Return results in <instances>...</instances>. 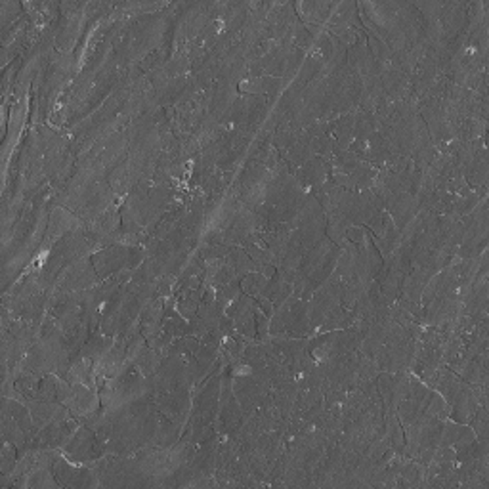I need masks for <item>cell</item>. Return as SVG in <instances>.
<instances>
[{
  "instance_id": "4",
  "label": "cell",
  "mask_w": 489,
  "mask_h": 489,
  "mask_svg": "<svg viewBox=\"0 0 489 489\" xmlns=\"http://www.w3.org/2000/svg\"><path fill=\"white\" fill-rule=\"evenodd\" d=\"M488 151L482 147V149L461 168V171H463L464 182L468 184V188H472V190L485 188V182H488Z\"/></svg>"
},
{
  "instance_id": "6",
  "label": "cell",
  "mask_w": 489,
  "mask_h": 489,
  "mask_svg": "<svg viewBox=\"0 0 489 489\" xmlns=\"http://www.w3.org/2000/svg\"><path fill=\"white\" fill-rule=\"evenodd\" d=\"M2 436L4 442H10L12 445L18 447V451H27L29 449V438L23 432V428L10 417V415L2 413Z\"/></svg>"
},
{
  "instance_id": "3",
  "label": "cell",
  "mask_w": 489,
  "mask_h": 489,
  "mask_svg": "<svg viewBox=\"0 0 489 489\" xmlns=\"http://www.w3.org/2000/svg\"><path fill=\"white\" fill-rule=\"evenodd\" d=\"M335 6L337 2H300V4H294V10H299L297 16L302 23L321 27L329 21Z\"/></svg>"
},
{
  "instance_id": "2",
  "label": "cell",
  "mask_w": 489,
  "mask_h": 489,
  "mask_svg": "<svg viewBox=\"0 0 489 489\" xmlns=\"http://www.w3.org/2000/svg\"><path fill=\"white\" fill-rule=\"evenodd\" d=\"M96 432L88 426H79L75 436L64 447V455L71 463H88L96 459Z\"/></svg>"
},
{
  "instance_id": "10",
  "label": "cell",
  "mask_w": 489,
  "mask_h": 489,
  "mask_svg": "<svg viewBox=\"0 0 489 489\" xmlns=\"http://www.w3.org/2000/svg\"><path fill=\"white\" fill-rule=\"evenodd\" d=\"M468 426H471L474 434H476V439L480 442H485L488 444V428H489V420H488V407H478L476 413L472 415L471 420H468Z\"/></svg>"
},
{
  "instance_id": "7",
  "label": "cell",
  "mask_w": 489,
  "mask_h": 489,
  "mask_svg": "<svg viewBox=\"0 0 489 489\" xmlns=\"http://www.w3.org/2000/svg\"><path fill=\"white\" fill-rule=\"evenodd\" d=\"M291 294H292V285L287 280H283L280 273H275L273 277L267 280V287H266V291H264V297H267V299L272 300L273 310H275V308H280V306L283 304Z\"/></svg>"
},
{
  "instance_id": "12",
  "label": "cell",
  "mask_w": 489,
  "mask_h": 489,
  "mask_svg": "<svg viewBox=\"0 0 489 489\" xmlns=\"http://www.w3.org/2000/svg\"><path fill=\"white\" fill-rule=\"evenodd\" d=\"M16 445H12L10 442H4V449H2V472L8 474L18 466V455H16Z\"/></svg>"
},
{
  "instance_id": "11",
  "label": "cell",
  "mask_w": 489,
  "mask_h": 489,
  "mask_svg": "<svg viewBox=\"0 0 489 489\" xmlns=\"http://www.w3.org/2000/svg\"><path fill=\"white\" fill-rule=\"evenodd\" d=\"M35 400L38 401H57V388H56V376L54 373L40 376L37 386V394Z\"/></svg>"
},
{
  "instance_id": "1",
  "label": "cell",
  "mask_w": 489,
  "mask_h": 489,
  "mask_svg": "<svg viewBox=\"0 0 489 489\" xmlns=\"http://www.w3.org/2000/svg\"><path fill=\"white\" fill-rule=\"evenodd\" d=\"M100 280L98 273L94 270L92 258L84 256L79 260L71 262L69 266H65L62 273L57 275L54 291L59 292H76V291H86L96 287V281Z\"/></svg>"
},
{
  "instance_id": "5",
  "label": "cell",
  "mask_w": 489,
  "mask_h": 489,
  "mask_svg": "<svg viewBox=\"0 0 489 489\" xmlns=\"http://www.w3.org/2000/svg\"><path fill=\"white\" fill-rule=\"evenodd\" d=\"M113 337H108V335H103V333H90L88 340H86V344L83 346V350H81V356L84 357H90V359H94V362H100L105 354L109 352V348L113 346Z\"/></svg>"
},
{
  "instance_id": "9",
  "label": "cell",
  "mask_w": 489,
  "mask_h": 489,
  "mask_svg": "<svg viewBox=\"0 0 489 489\" xmlns=\"http://www.w3.org/2000/svg\"><path fill=\"white\" fill-rule=\"evenodd\" d=\"M266 287H267V277L266 275H262L260 272H251L241 277L243 294H248V297H253V299L264 294Z\"/></svg>"
},
{
  "instance_id": "8",
  "label": "cell",
  "mask_w": 489,
  "mask_h": 489,
  "mask_svg": "<svg viewBox=\"0 0 489 489\" xmlns=\"http://www.w3.org/2000/svg\"><path fill=\"white\" fill-rule=\"evenodd\" d=\"M226 262L234 266V270H236L239 277H243V275H247V273H251V272H258L256 262H254L253 258L243 251V247H237V245L231 247L229 254L226 256Z\"/></svg>"
}]
</instances>
